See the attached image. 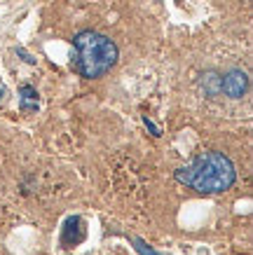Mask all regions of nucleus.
Masks as SVG:
<instances>
[{
    "label": "nucleus",
    "instance_id": "obj_1",
    "mask_svg": "<svg viewBox=\"0 0 253 255\" xmlns=\"http://www.w3.org/2000/svg\"><path fill=\"white\" fill-rule=\"evenodd\" d=\"M176 180L200 194H218L235 185L237 169L228 155L218 150H209V152H200L190 164L181 166L176 171Z\"/></svg>",
    "mask_w": 253,
    "mask_h": 255
},
{
    "label": "nucleus",
    "instance_id": "obj_2",
    "mask_svg": "<svg viewBox=\"0 0 253 255\" xmlns=\"http://www.w3.org/2000/svg\"><path fill=\"white\" fill-rule=\"evenodd\" d=\"M73 47H75L73 68L87 80L106 75L108 70L117 63V56H120L115 42L108 35H101V33L92 31V28L75 33Z\"/></svg>",
    "mask_w": 253,
    "mask_h": 255
},
{
    "label": "nucleus",
    "instance_id": "obj_3",
    "mask_svg": "<svg viewBox=\"0 0 253 255\" xmlns=\"http://www.w3.org/2000/svg\"><path fill=\"white\" fill-rule=\"evenodd\" d=\"M246 92H249V75L244 70L232 68L221 75V94L230 99H242Z\"/></svg>",
    "mask_w": 253,
    "mask_h": 255
},
{
    "label": "nucleus",
    "instance_id": "obj_4",
    "mask_svg": "<svg viewBox=\"0 0 253 255\" xmlns=\"http://www.w3.org/2000/svg\"><path fill=\"white\" fill-rule=\"evenodd\" d=\"M82 237H84L82 220H80V218H68V220H66V227H63L61 241L66 246H75L77 241H82Z\"/></svg>",
    "mask_w": 253,
    "mask_h": 255
},
{
    "label": "nucleus",
    "instance_id": "obj_5",
    "mask_svg": "<svg viewBox=\"0 0 253 255\" xmlns=\"http://www.w3.org/2000/svg\"><path fill=\"white\" fill-rule=\"evenodd\" d=\"M200 89L204 92V96L216 99V96L221 94V73H216V70H207V73H202Z\"/></svg>",
    "mask_w": 253,
    "mask_h": 255
},
{
    "label": "nucleus",
    "instance_id": "obj_6",
    "mask_svg": "<svg viewBox=\"0 0 253 255\" xmlns=\"http://www.w3.org/2000/svg\"><path fill=\"white\" fill-rule=\"evenodd\" d=\"M19 106H21L23 113H35L40 106V94L35 92V87L23 85L19 89Z\"/></svg>",
    "mask_w": 253,
    "mask_h": 255
},
{
    "label": "nucleus",
    "instance_id": "obj_7",
    "mask_svg": "<svg viewBox=\"0 0 253 255\" xmlns=\"http://www.w3.org/2000/svg\"><path fill=\"white\" fill-rule=\"evenodd\" d=\"M131 244H134V248H136L141 255H162V253H157L153 246H148L143 239H136V237H134V239H131Z\"/></svg>",
    "mask_w": 253,
    "mask_h": 255
},
{
    "label": "nucleus",
    "instance_id": "obj_8",
    "mask_svg": "<svg viewBox=\"0 0 253 255\" xmlns=\"http://www.w3.org/2000/svg\"><path fill=\"white\" fill-rule=\"evenodd\" d=\"M0 99H2V89H0Z\"/></svg>",
    "mask_w": 253,
    "mask_h": 255
}]
</instances>
